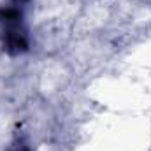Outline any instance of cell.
I'll return each instance as SVG.
<instances>
[{"label":"cell","mask_w":151,"mask_h":151,"mask_svg":"<svg viewBox=\"0 0 151 151\" xmlns=\"http://www.w3.org/2000/svg\"><path fill=\"white\" fill-rule=\"evenodd\" d=\"M2 25V49L7 55H21L28 49L27 30L23 28V12L21 9L9 5L0 11Z\"/></svg>","instance_id":"1"},{"label":"cell","mask_w":151,"mask_h":151,"mask_svg":"<svg viewBox=\"0 0 151 151\" xmlns=\"http://www.w3.org/2000/svg\"><path fill=\"white\" fill-rule=\"evenodd\" d=\"M14 151H30V148L27 146V144H23V142H19L16 148H14Z\"/></svg>","instance_id":"2"}]
</instances>
